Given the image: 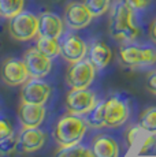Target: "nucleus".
I'll return each instance as SVG.
<instances>
[{
    "instance_id": "nucleus-4",
    "label": "nucleus",
    "mask_w": 156,
    "mask_h": 157,
    "mask_svg": "<svg viewBox=\"0 0 156 157\" xmlns=\"http://www.w3.org/2000/svg\"><path fill=\"white\" fill-rule=\"evenodd\" d=\"M96 75V67L89 59L71 63L66 72V82L71 89H88L92 85Z\"/></svg>"
},
{
    "instance_id": "nucleus-20",
    "label": "nucleus",
    "mask_w": 156,
    "mask_h": 157,
    "mask_svg": "<svg viewBox=\"0 0 156 157\" xmlns=\"http://www.w3.org/2000/svg\"><path fill=\"white\" fill-rule=\"evenodd\" d=\"M140 127L149 135H156V107L146 108L140 116Z\"/></svg>"
},
{
    "instance_id": "nucleus-17",
    "label": "nucleus",
    "mask_w": 156,
    "mask_h": 157,
    "mask_svg": "<svg viewBox=\"0 0 156 157\" xmlns=\"http://www.w3.org/2000/svg\"><path fill=\"white\" fill-rule=\"evenodd\" d=\"M89 62L96 67V70H101L111 62L112 52L110 47L103 41H96L89 48Z\"/></svg>"
},
{
    "instance_id": "nucleus-14",
    "label": "nucleus",
    "mask_w": 156,
    "mask_h": 157,
    "mask_svg": "<svg viewBox=\"0 0 156 157\" xmlns=\"http://www.w3.org/2000/svg\"><path fill=\"white\" fill-rule=\"evenodd\" d=\"M18 117L23 128H34L40 127L45 117V108L40 104H30L22 102L18 109Z\"/></svg>"
},
{
    "instance_id": "nucleus-10",
    "label": "nucleus",
    "mask_w": 156,
    "mask_h": 157,
    "mask_svg": "<svg viewBox=\"0 0 156 157\" xmlns=\"http://www.w3.org/2000/svg\"><path fill=\"white\" fill-rule=\"evenodd\" d=\"M23 62H25L29 75L32 78H44L51 71V67H52L51 57L41 53L36 47L29 48L26 51L25 56H23Z\"/></svg>"
},
{
    "instance_id": "nucleus-8",
    "label": "nucleus",
    "mask_w": 156,
    "mask_h": 157,
    "mask_svg": "<svg viewBox=\"0 0 156 157\" xmlns=\"http://www.w3.org/2000/svg\"><path fill=\"white\" fill-rule=\"evenodd\" d=\"M51 87L47 82L41 81V78H32L30 81L23 83L21 90V100L22 102L44 105L49 98Z\"/></svg>"
},
{
    "instance_id": "nucleus-15",
    "label": "nucleus",
    "mask_w": 156,
    "mask_h": 157,
    "mask_svg": "<svg viewBox=\"0 0 156 157\" xmlns=\"http://www.w3.org/2000/svg\"><path fill=\"white\" fill-rule=\"evenodd\" d=\"M63 21L53 13H44L38 18V36L44 38L59 40L63 33Z\"/></svg>"
},
{
    "instance_id": "nucleus-6",
    "label": "nucleus",
    "mask_w": 156,
    "mask_h": 157,
    "mask_svg": "<svg viewBox=\"0 0 156 157\" xmlns=\"http://www.w3.org/2000/svg\"><path fill=\"white\" fill-rule=\"evenodd\" d=\"M96 107V94L89 89H71L66 97V108L73 115H86Z\"/></svg>"
},
{
    "instance_id": "nucleus-9",
    "label": "nucleus",
    "mask_w": 156,
    "mask_h": 157,
    "mask_svg": "<svg viewBox=\"0 0 156 157\" xmlns=\"http://www.w3.org/2000/svg\"><path fill=\"white\" fill-rule=\"evenodd\" d=\"M2 78L7 85L18 86L23 85L29 79V71L25 62L19 59H8L2 66Z\"/></svg>"
},
{
    "instance_id": "nucleus-19",
    "label": "nucleus",
    "mask_w": 156,
    "mask_h": 157,
    "mask_svg": "<svg viewBox=\"0 0 156 157\" xmlns=\"http://www.w3.org/2000/svg\"><path fill=\"white\" fill-rule=\"evenodd\" d=\"M36 48H37L41 53H44L45 56L51 57V59L60 55V43H59L58 40L40 37L38 41L36 43Z\"/></svg>"
},
{
    "instance_id": "nucleus-25",
    "label": "nucleus",
    "mask_w": 156,
    "mask_h": 157,
    "mask_svg": "<svg viewBox=\"0 0 156 157\" xmlns=\"http://www.w3.org/2000/svg\"><path fill=\"white\" fill-rule=\"evenodd\" d=\"M14 149H17V138L11 137L8 140L0 142V155H8L11 153Z\"/></svg>"
},
{
    "instance_id": "nucleus-18",
    "label": "nucleus",
    "mask_w": 156,
    "mask_h": 157,
    "mask_svg": "<svg viewBox=\"0 0 156 157\" xmlns=\"http://www.w3.org/2000/svg\"><path fill=\"white\" fill-rule=\"evenodd\" d=\"M53 157H93V153L88 147L76 144L71 146H60Z\"/></svg>"
},
{
    "instance_id": "nucleus-3",
    "label": "nucleus",
    "mask_w": 156,
    "mask_h": 157,
    "mask_svg": "<svg viewBox=\"0 0 156 157\" xmlns=\"http://www.w3.org/2000/svg\"><path fill=\"white\" fill-rule=\"evenodd\" d=\"M8 33L14 40L30 41L38 36V17L30 11H21L8 21Z\"/></svg>"
},
{
    "instance_id": "nucleus-21",
    "label": "nucleus",
    "mask_w": 156,
    "mask_h": 157,
    "mask_svg": "<svg viewBox=\"0 0 156 157\" xmlns=\"http://www.w3.org/2000/svg\"><path fill=\"white\" fill-rule=\"evenodd\" d=\"M23 6L25 0H0V17L10 19L23 11Z\"/></svg>"
},
{
    "instance_id": "nucleus-2",
    "label": "nucleus",
    "mask_w": 156,
    "mask_h": 157,
    "mask_svg": "<svg viewBox=\"0 0 156 157\" xmlns=\"http://www.w3.org/2000/svg\"><path fill=\"white\" fill-rule=\"evenodd\" d=\"M86 132V122L78 115L68 113L59 119L53 128V138L59 146H71L78 144Z\"/></svg>"
},
{
    "instance_id": "nucleus-11",
    "label": "nucleus",
    "mask_w": 156,
    "mask_h": 157,
    "mask_svg": "<svg viewBox=\"0 0 156 157\" xmlns=\"http://www.w3.org/2000/svg\"><path fill=\"white\" fill-rule=\"evenodd\" d=\"M93 19V15L89 13L86 6L80 2L68 3L64 8V22L73 30L84 29Z\"/></svg>"
},
{
    "instance_id": "nucleus-12",
    "label": "nucleus",
    "mask_w": 156,
    "mask_h": 157,
    "mask_svg": "<svg viewBox=\"0 0 156 157\" xmlns=\"http://www.w3.org/2000/svg\"><path fill=\"white\" fill-rule=\"evenodd\" d=\"M88 53V47L86 43L77 34H67L60 43V55L63 59L70 63H76L80 60L85 59Z\"/></svg>"
},
{
    "instance_id": "nucleus-16",
    "label": "nucleus",
    "mask_w": 156,
    "mask_h": 157,
    "mask_svg": "<svg viewBox=\"0 0 156 157\" xmlns=\"http://www.w3.org/2000/svg\"><path fill=\"white\" fill-rule=\"evenodd\" d=\"M93 157H118L119 145L110 135H99L93 140L91 147Z\"/></svg>"
},
{
    "instance_id": "nucleus-26",
    "label": "nucleus",
    "mask_w": 156,
    "mask_h": 157,
    "mask_svg": "<svg viewBox=\"0 0 156 157\" xmlns=\"http://www.w3.org/2000/svg\"><path fill=\"white\" fill-rule=\"evenodd\" d=\"M122 2L127 7H130L133 11H136V10H144L151 3V0H122Z\"/></svg>"
},
{
    "instance_id": "nucleus-29",
    "label": "nucleus",
    "mask_w": 156,
    "mask_h": 157,
    "mask_svg": "<svg viewBox=\"0 0 156 157\" xmlns=\"http://www.w3.org/2000/svg\"><path fill=\"white\" fill-rule=\"evenodd\" d=\"M154 144H155V138L152 137V135H149V137L145 140V144L142 145V150H141V153L148 152V149H151V147L154 146Z\"/></svg>"
},
{
    "instance_id": "nucleus-22",
    "label": "nucleus",
    "mask_w": 156,
    "mask_h": 157,
    "mask_svg": "<svg viewBox=\"0 0 156 157\" xmlns=\"http://www.w3.org/2000/svg\"><path fill=\"white\" fill-rule=\"evenodd\" d=\"M86 124H89L93 128H103L104 124V116H103V101L96 104V107L92 111L86 113Z\"/></svg>"
},
{
    "instance_id": "nucleus-7",
    "label": "nucleus",
    "mask_w": 156,
    "mask_h": 157,
    "mask_svg": "<svg viewBox=\"0 0 156 157\" xmlns=\"http://www.w3.org/2000/svg\"><path fill=\"white\" fill-rule=\"evenodd\" d=\"M103 116L106 127H121L129 117V108L123 100L112 96L103 101Z\"/></svg>"
},
{
    "instance_id": "nucleus-1",
    "label": "nucleus",
    "mask_w": 156,
    "mask_h": 157,
    "mask_svg": "<svg viewBox=\"0 0 156 157\" xmlns=\"http://www.w3.org/2000/svg\"><path fill=\"white\" fill-rule=\"evenodd\" d=\"M140 30L133 22V10L123 2L116 3L110 17V34L118 41H133Z\"/></svg>"
},
{
    "instance_id": "nucleus-31",
    "label": "nucleus",
    "mask_w": 156,
    "mask_h": 157,
    "mask_svg": "<svg viewBox=\"0 0 156 157\" xmlns=\"http://www.w3.org/2000/svg\"><path fill=\"white\" fill-rule=\"evenodd\" d=\"M53 2H59V0H53Z\"/></svg>"
},
{
    "instance_id": "nucleus-28",
    "label": "nucleus",
    "mask_w": 156,
    "mask_h": 157,
    "mask_svg": "<svg viewBox=\"0 0 156 157\" xmlns=\"http://www.w3.org/2000/svg\"><path fill=\"white\" fill-rule=\"evenodd\" d=\"M146 87L149 92H152L154 94H156V71L151 72L146 78Z\"/></svg>"
},
{
    "instance_id": "nucleus-24",
    "label": "nucleus",
    "mask_w": 156,
    "mask_h": 157,
    "mask_svg": "<svg viewBox=\"0 0 156 157\" xmlns=\"http://www.w3.org/2000/svg\"><path fill=\"white\" fill-rule=\"evenodd\" d=\"M14 137V128L11 123L6 119H0V142Z\"/></svg>"
},
{
    "instance_id": "nucleus-13",
    "label": "nucleus",
    "mask_w": 156,
    "mask_h": 157,
    "mask_svg": "<svg viewBox=\"0 0 156 157\" xmlns=\"http://www.w3.org/2000/svg\"><path fill=\"white\" fill-rule=\"evenodd\" d=\"M45 134L38 127L23 128L17 138V150L21 153H33L44 146Z\"/></svg>"
},
{
    "instance_id": "nucleus-5",
    "label": "nucleus",
    "mask_w": 156,
    "mask_h": 157,
    "mask_svg": "<svg viewBox=\"0 0 156 157\" xmlns=\"http://www.w3.org/2000/svg\"><path fill=\"white\" fill-rule=\"evenodd\" d=\"M119 57H121V62L129 67L151 66L156 63V49L151 47L125 45L119 51Z\"/></svg>"
},
{
    "instance_id": "nucleus-27",
    "label": "nucleus",
    "mask_w": 156,
    "mask_h": 157,
    "mask_svg": "<svg viewBox=\"0 0 156 157\" xmlns=\"http://www.w3.org/2000/svg\"><path fill=\"white\" fill-rule=\"evenodd\" d=\"M142 131V128L140 127V126H133L130 130L127 131V142H129V146H133L134 144H136L137 138H138L140 132Z\"/></svg>"
},
{
    "instance_id": "nucleus-23",
    "label": "nucleus",
    "mask_w": 156,
    "mask_h": 157,
    "mask_svg": "<svg viewBox=\"0 0 156 157\" xmlns=\"http://www.w3.org/2000/svg\"><path fill=\"white\" fill-rule=\"evenodd\" d=\"M84 4L89 10V13L95 17H100V15L106 14L110 8L111 0H84Z\"/></svg>"
},
{
    "instance_id": "nucleus-30",
    "label": "nucleus",
    "mask_w": 156,
    "mask_h": 157,
    "mask_svg": "<svg viewBox=\"0 0 156 157\" xmlns=\"http://www.w3.org/2000/svg\"><path fill=\"white\" fill-rule=\"evenodd\" d=\"M149 37H151V40L156 44V19L151 23V28H149Z\"/></svg>"
}]
</instances>
